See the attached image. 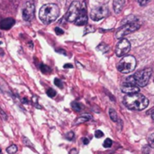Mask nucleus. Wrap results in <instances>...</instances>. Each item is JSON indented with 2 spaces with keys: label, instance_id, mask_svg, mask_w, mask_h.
<instances>
[{
  "label": "nucleus",
  "instance_id": "obj_1",
  "mask_svg": "<svg viewBox=\"0 0 154 154\" xmlns=\"http://www.w3.org/2000/svg\"><path fill=\"white\" fill-rule=\"evenodd\" d=\"M125 105L133 111H142L147 108L149 105V100L143 95L139 93L127 94L124 98Z\"/></svg>",
  "mask_w": 154,
  "mask_h": 154
},
{
  "label": "nucleus",
  "instance_id": "obj_2",
  "mask_svg": "<svg viewBox=\"0 0 154 154\" xmlns=\"http://www.w3.org/2000/svg\"><path fill=\"white\" fill-rule=\"evenodd\" d=\"M60 15V8L56 4H46L43 5L39 12V17L41 21L45 24L49 25L54 22Z\"/></svg>",
  "mask_w": 154,
  "mask_h": 154
},
{
  "label": "nucleus",
  "instance_id": "obj_3",
  "mask_svg": "<svg viewBox=\"0 0 154 154\" xmlns=\"http://www.w3.org/2000/svg\"><path fill=\"white\" fill-rule=\"evenodd\" d=\"M136 67V59L133 55H125L117 64V70L122 74H130Z\"/></svg>",
  "mask_w": 154,
  "mask_h": 154
},
{
  "label": "nucleus",
  "instance_id": "obj_4",
  "mask_svg": "<svg viewBox=\"0 0 154 154\" xmlns=\"http://www.w3.org/2000/svg\"><path fill=\"white\" fill-rule=\"evenodd\" d=\"M141 26V23L139 21V19L133 21L131 23H127L125 25H124L116 34V37L117 39H123L125 35L130 34L133 32H135L136 30H138Z\"/></svg>",
  "mask_w": 154,
  "mask_h": 154
},
{
  "label": "nucleus",
  "instance_id": "obj_5",
  "mask_svg": "<svg viewBox=\"0 0 154 154\" xmlns=\"http://www.w3.org/2000/svg\"><path fill=\"white\" fill-rule=\"evenodd\" d=\"M152 68H145V69H143L141 71H138L137 73H135L133 75L134 83L139 87L145 86L148 84L150 78L152 77Z\"/></svg>",
  "mask_w": 154,
  "mask_h": 154
},
{
  "label": "nucleus",
  "instance_id": "obj_6",
  "mask_svg": "<svg viewBox=\"0 0 154 154\" xmlns=\"http://www.w3.org/2000/svg\"><path fill=\"white\" fill-rule=\"evenodd\" d=\"M80 8H81L80 3L79 1H73L69 7V10L65 15V19L69 22L75 23V21L77 20V18L79 15Z\"/></svg>",
  "mask_w": 154,
  "mask_h": 154
},
{
  "label": "nucleus",
  "instance_id": "obj_7",
  "mask_svg": "<svg viewBox=\"0 0 154 154\" xmlns=\"http://www.w3.org/2000/svg\"><path fill=\"white\" fill-rule=\"evenodd\" d=\"M109 9L106 5H101L94 7L90 12V18L93 21H99L108 15Z\"/></svg>",
  "mask_w": 154,
  "mask_h": 154
},
{
  "label": "nucleus",
  "instance_id": "obj_8",
  "mask_svg": "<svg viewBox=\"0 0 154 154\" xmlns=\"http://www.w3.org/2000/svg\"><path fill=\"white\" fill-rule=\"evenodd\" d=\"M122 92L126 93V94H133V93H137L140 91L139 86L136 85V84L134 83V77L129 76L122 84V88H121Z\"/></svg>",
  "mask_w": 154,
  "mask_h": 154
},
{
  "label": "nucleus",
  "instance_id": "obj_9",
  "mask_svg": "<svg viewBox=\"0 0 154 154\" xmlns=\"http://www.w3.org/2000/svg\"><path fill=\"white\" fill-rule=\"evenodd\" d=\"M130 49H131V44H130V42L127 39L123 38V39H121L117 43V44L116 46V54L119 57L125 56L130 51Z\"/></svg>",
  "mask_w": 154,
  "mask_h": 154
},
{
  "label": "nucleus",
  "instance_id": "obj_10",
  "mask_svg": "<svg viewBox=\"0 0 154 154\" xmlns=\"http://www.w3.org/2000/svg\"><path fill=\"white\" fill-rule=\"evenodd\" d=\"M35 5L33 1H28L25 3V5L23 9V18L24 21H31L34 17Z\"/></svg>",
  "mask_w": 154,
  "mask_h": 154
},
{
  "label": "nucleus",
  "instance_id": "obj_11",
  "mask_svg": "<svg viewBox=\"0 0 154 154\" xmlns=\"http://www.w3.org/2000/svg\"><path fill=\"white\" fill-rule=\"evenodd\" d=\"M88 13H87V6L85 5V3H83V5H81L80 8V12L79 15L77 18V20L75 21V25H85L88 23Z\"/></svg>",
  "mask_w": 154,
  "mask_h": 154
},
{
  "label": "nucleus",
  "instance_id": "obj_12",
  "mask_svg": "<svg viewBox=\"0 0 154 154\" xmlns=\"http://www.w3.org/2000/svg\"><path fill=\"white\" fill-rule=\"evenodd\" d=\"M14 23H15V21L12 17H8V18L2 19L0 21V28L2 30H9V29L12 28V26L14 25Z\"/></svg>",
  "mask_w": 154,
  "mask_h": 154
},
{
  "label": "nucleus",
  "instance_id": "obj_13",
  "mask_svg": "<svg viewBox=\"0 0 154 154\" xmlns=\"http://www.w3.org/2000/svg\"><path fill=\"white\" fill-rule=\"evenodd\" d=\"M125 0H114V10L116 14H119L124 8Z\"/></svg>",
  "mask_w": 154,
  "mask_h": 154
},
{
  "label": "nucleus",
  "instance_id": "obj_14",
  "mask_svg": "<svg viewBox=\"0 0 154 154\" xmlns=\"http://www.w3.org/2000/svg\"><path fill=\"white\" fill-rule=\"evenodd\" d=\"M109 117H110V119L113 121V122H115V123H116V122H118V115H117V113L114 110V109H109Z\"/></svg>",
  "mask_w": 154,
  "mask_h": 154
},
{
  "label": "nucleus",
  "instance_id": "obj_15",
  "mask_svg": "<svg viewBox=\"0 0 154 154\" xmlns=\"http://www.w3.org/2000/svg\"><path fill=\"white\" fill-rule=\"evenodd\" d=\"M90 119H91V116H90V115H84V116H81V117H79V118L76 121L75 124H79V123H81L88 122V121L90 120Z\"/></svg>",
  "mask_w": 154,
  "mask_h": 154
},
{
  "label": "nucleus",
  "instance_id": "obj_16",
  "mask_svg": "<svg viewBox=\"0 0 154 154\" xmlns=\"http://www.w3.org/2000/svg\"><path fill=\"white\" fill-rule=\"evenodd\" d=\"M71 107H72L73 110L76 111V112H80V111L82 110V106H81V104H80L79 103H76V102L72 103H71Z\"/></svg>",
  "mask_w": 154,
  "mask_h": 154
},
{
  "label": "nucleus",
  "instance_id": "obj_17",
  "mask_svg": "<svg viewBox=\"0 0 154 154\" xmlns=\"http://www.w3.org/2000/svg\"><path fill=\"white\" fill-rule=\"evenodd\" d=\"M6 152H7V153H9V154L15 153V152H17V146H16V145H14V144H13V145L9 146V147L6 149Z\"/></svg>",
  "mask_w": 154,
  "mask_h": 154
},
{
  "label": "nucleus",
  "instance_id": "obj_18",
  "mask_svg": "<svg viewBox=\"0 0 154 154\" xmlns=\"http://www.w3.org/2000/svg\"><path fill=\"white\" fill-rule=\"evenodd\" d=\"M41 71L43 73V74H48L49 72H51V68L45 64H41Z\"/></svg>",
  "mask_w": 154,
  "mask_h": 154
},
{
  "label": "nucleus",
  "instance_id": "obj_19",
  "mask_svg": "<svg viewBox=\"0 0 154 154\" xmlns=\"http://www.w3.org/2000/svg\"><path fill=\"white\" fill-rule=\"evenodd\" d=\"M148 143H149V145H150L152 148H154V132L149 136Z\"/></svg>",
  "mask_w": 154,
  "mask_h": 154
},
{
  "label": "nucleus",
  "instance_id": "obj_20",
  "mask_svg": "<svg viewBox=\"0 0 154 154\" xmlns=\"http://www.w3.org/2000/svg\"><path fill=\"white\" fill-rule=\"evenodd\" d=\"M46 93H47V95H48L49 97H51V98H53V97L56 95V92H55V90H53V89H51V88L48 89Z\"/></svg>",
  "mask_w": 154,
  "mask_h": 154
},
{
  "label": "nucleus",
  "instance_id": "obj_21",
  "mask_svg": "<svg viewBox=\"0 0 154 154\" xmlns=\"http://www.w3.org/2000/svg\"><path fill=\"white\" fill-rule=\"evenodd\" d=\"M113 144V142L111 141V139H106L104 142V147L106 148H110Z\"/></svg>",
  "mask_w": 154,
  "mask_h": 154
},
{
  "label": "nucleus",
  "instance_id": "obj_22",
  "mask_svg": "<svg viewBox=\"0 0 154 154\" xmlns=\"http://www.w3.org/2000/svg\"><path fill=\"white\" fill-rule=\"evenodd\" d=\"M54 84H55V85H57L58 87H60V88H62L63 87V84H62V82L60 80V79H55L54 80Z\"/></svg>",
  "mask_w": 154,
  "mask_h": 154
},
{
  "label": "nucleus",
  "instance_id": "obj_23",
  "mask_svg": "<svg viewBox=\"0 0 154 154\" xmlns=\"http://www.w3.org/2000/svg\"><path fill=\"white\" fill-rule=\"evenodd\" d=\"M66 137H67V139H68V140L71 141V140L74 138V133H73V132H69V133H67V135H66Z\"/></svg>",
  "mask_w": 154,
  "mask_h": 154
},
{
  "label": "nucleus",
  "instance_id": "obj_24",
  "mask_svg": "<svg viewBox=\"0 0 154 154\" xmlns=\"http://www.w3.org/2000/svg\"><path fill=\"white\" fill-rule=\"evenodd\" d=\"M95 136L97 137V138H101V137H103L104 136V133L101 132V131H97L96 133H95Z\"/></svg>",
  "mask_w": 154,
  "mask_h": 154
},
{
  "label": "nucleus",
  "instance_id": "obj_25",
  "mask_svg": "<svg viewBox=\"0 0 154 154\" xmlns=\"http://www.w3.org/2000/svg\"><path fill=\"white\" fill-rule=\"evenodd\" d=\"M55 32H56L57 34H64V31L61 28H60V27H56L55 28Z\"/></svg>",
  "mask_w": 154,
  "mask_h": 154
},
{
  "label": "nucleus",
  "instance_id": "obj_26",
  "mask_svg": "<svg viewBox=\"0 0 154 154\" xmlns=\"http://www.w3.org/2000/svg\"><path fill=\"white\" fill-rule=\"evenodd\" d=\"M150 0H138V3L141 5H147V3H149Z\"/></svg>",
  "mask_w": 154,
  "mask_h": 154
},
{
  "label": "nucleus",
  "instance_id": "obj_27",
  "mask_svg": "<svg viewBox=\"0 0 154 154\" xmlns=\"http://www.w3.org/2000/svg\"><path fill=\"white\" fill-rule=\"evenodd\" d=\"M147 113H148V114H150V115H153L154 114V107H152L151 110H149V111L147 112Z\"/></svg>",
  "mask_w": 154,
  "mask_h": 154
},
{
  "label": "nucleus",
  "instance_id": "obj_28",
  "mask_svg": "<svg viewBox=\"0 0 154 154\" xmlns=\"http://www.w3.org/2000/svg\"><path fill=\"white\" fill-rule=\"evenodd\" d=\"M72 67H73V65L70 64H67L64 65V68H72Z\"/></svg>",
  "mask_w": 154,
  "mask_h": 154
},
{
  "label": "nucleus",
  "instance_id": "obj_29",
  "mask_svg": "<svg viewBox=\"0 0 154 154\" xmlns=\"http://www.w3.org/2000/svg\"><path fill=\"white\" fill-rule=\"evenodd\" d=\"M88 142H89V141H88L87 138H84V139H83V143H84V144H88Z\"/></svg>",
  "mask_w": 154,
  "mask_h": 154
},
{
  "label": "nucleus",
  "instance_id": "obj_30",
  "mask_svg": "<svg viewBox=\"0 0 154 154\" xmlns=\"http://www.w3.org/2000/svg\"><path fill=\"white\" fill-rule=\"evenodd\" d=\"M78 153V151L77 150H75V149H73L72 151H70V154H77Z\"/></svg>",
  "mask_w": 154,
  "mask_h": 154
},
{
  "label": "nucleus",
  "instance_id": "obj_31",
  "mask_svg": "<svg viewBox=\"0 0 154 154\" xmlns=\"http://www.w3.org/2000/svg\"><path fill=\"white\" fill-rule=\"evenodd\" d=\"M58 52H59V53H62V54H66V53H65V51H63V50H59Z\"/></svg>",
  "mask_w": 154,
  "mask_h": 154
},
{
  "label": "nucleus",
  "instance_id": "obj_32",
  "mask_svg": "<svg viewBox=\"0 0 154 154\" xmlns=\"http://www.w3.org/2000/svg\"><path fill=\"white\" fill-rule=\"evenodd\" d=\"M0 54H4V51L2 49H0Z\"/></svg>",
  "mask_w": 154,
  "mask_h": 154
},
{
  "label": "nucleus",
  "instance_id": "obj_33",
  "mask_svg": "<svg viewBox=\"0 0 154 154\" xmlns=\"http://www.w3.org/2000/svg\"><path fill=\"white\" fill-rule=\"evenodd\" d=\"M0 153H1V149H0Z\"/></svg>",
  "mask_w": 154,
  "mask_h": 154
},
{
  "label": "nucleus",
  "instance_id": "obj_34",
  "mask_svg": "<svg viewBox=\"0 0 154 154\" xmlns=\"http://www.w3.org/2000/svg\"><path fill=\"white\" fill-rule=\"evenodd\" d=\"M0 44H1V42H0Z\"/></svg>",
  "mask_w": 154,
  "mask_h": 154
}]
</instances>
